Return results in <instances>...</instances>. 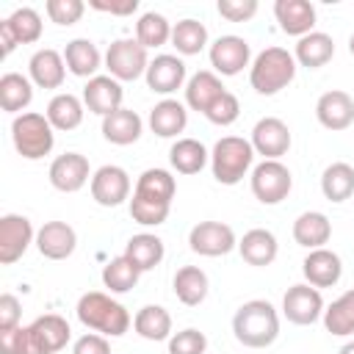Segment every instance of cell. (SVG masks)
I'll use <instances>...</instances> for the list:
<instances>
[{
    "label": "cell",
    "mask_w": 354,
    "mask_h": 354,
    "mask_svg": "<svg viewBox=\"0 0 354 354\" xmlns=\"http://www.w3.org/2000/svg\"><path fill=\"white\" fill-rule=\"evenodd\" d=\"M235 340L246 348H266L279 337V315L271 301L252 299L243 301L232 315Z\"/></svg>",
    "instance_id": "obj_1"
},
{
    "label": "cell",
    "mask_w": 354,
    "mask_h": 354,
    "mask_svg": "<svg viewBox=\"0 0 354 354\" xmlns=\"http://www.w3.org/2000/svg\"><path fill=\"white\" fill-rule=\"evenodd\" d=\"M77 321L105 337H122L130 329V313L124 310V304L113 301L108 293L102 290H88L77 299Z\"/></svg>",
    "instance_id": "obj_2"
},
{
    "label": "cell",
    "mask_w": 354,
    "mask_h": 354,
    "mask_svg": "<svg viewBox=\"0 0 354 354\" xmlns=\"http://www.w3.org/2000/svg\"><path fill=\"white\" fill-rule=\"evenodd\" d=\"M296 77V58L285 47H266L249 69V83L257 94L274 97Z\"/></svg>",
    "instance_id": "obj_3"
},
{
    "label": "cell",
    "mask_w": 354,
    "mask_h": 354,
    "mask_svg": "<svg viewBox=\"0 0 354 354\" xmlns=\"http://www.w3.org/2000/svg\"><path fill=\"white\" fill-rule=\"evenodd\" d=\"M252 160H254V147L241 136L218 138L210 152V169L221 185H238L246 177Z\"/></svg>",
    "instance_id": "obj_4"
},
{
    "label": "cell",
    "mask_w": 354,
    "mask_h": 354,
    "mask_svg": "<svg viewBox=\"0 0 354 354\" xmlns=\"http://www.w3.org/2000/svg\"><path fill=\"white\" fill-rule=\"evenodd\" d=\"M11 141H14L17 152L25 160H39V158L53 152L55 133H53V124L47 122L44 113L28 111V113L14 116V122H11Z\"/></svg>",
    "instance_id": "obj_5"
},
{
    "label": "cell",
    "mask_w": 354,
    "mask_h": 354,
    "mask_svg": "<svg viewBox=\"0 0 354 354\" xmlns=\"http://www.w3.org/2000/svg\"><path fill=\"white\" fill-rule=\"evenodd\" d=\"M293 188L290 169L282 160H263L252 169V194L263 205H279Z\"/></svg>",
    "instance_id": "obj_6"
},
{
    "label": "cell",
    "mask_w": 354,
    "mask_h": 354,
    "mask_svg": "<svg viewBox=\"0 0 354 354\" xmlns=\"http://www.w3.org/2000/svg\"><path fill=\"white\" fill-rule=\"evenodd\" d=\"M105 66L111 77H116L119 83L138 80L141 75H147V66H149L147 47L138 39H116L105 53Z\"/></svg>",
    "instance_id": "obj_7"
},
{
    "label": "cell",
    "mask_w": 354,
    "mask_h": 354,
    "mask_svg": "<svg viewBox=\"0 0 354 354\" xmlns=\"http://www.w3.org/2000/svg\"><path fill=\"white\" fill-rule=\"evenodd\" d=\"M188 246H191V252H196L202 257H221V254H230L238 246V241H235V232L230 224L199 221L188 232Z\"/></svg>",
    "instance_id": "obj_8"
},
{
    "label": "cell",
    "mask_w": 354,
    "mask_h": 354,
    "mask_svg": "<svg viewBox=\"0 0 354 354\" xmlns=\"http://www.w3.org/2000/svg\"><path fill=\"white\" fill-rule=\"evenodd\" d=\"M282 313L290 324L296 326H310L315 324L321 315H324V299H321V290L307 285V282H299V285H290L282 296Z\"/></svg>",
    "instance_id": "obj_9"
},
{
    "label": "cell",
    "mask_w": 354,
    "mask_h": 354,
    "mask_svg": "<svg viewBox=\"0 0 354 354\" xmlns=\"http://www.w3.org/2000/svg\"><path fill=\"white\" fill-rule=\"evenodd\" d=\"M30 243H36L30 218L19 216V213H6L0 218V263L3 266L17 263L28 252Z\"/></svg>",
    "instance_id": "obj_10"
},
{
    "label": "cell",
    "mask_w": 354,
    "mask_h": 354,
    "mask_svg": "<svg viewBox=\"0 0 354 354\" xmlns=\"http://www.w3.org/2000/svg\"><path fill=\"white\" fill-rule=\"evenodd\" d=\"M91 199L102 207H116L130 199V174L122 166H100L91 174Z\"/></svg>",
    "instance_id": "obj_11"
},
{
    "label": "cell",
    "mask_w": 354,
    "mask_h": 354,
    "mask_svg": "<svg viewBox=\"0 0 354 354\" xmlns=\"http://www.w3.org/2000/svg\"><path fill=\"white\" fill-rule=\"evenodd\" d=\"M91 177L88 158L80 152H64L50 163V185L61 194H75L80 191Z\"/></svg>",
    "instance_id": "obj_12"
},
{
    "label": "cell",
    "mask_w": 354,
    "mask_h": 354,
    "mask_svg": "<svg viewBox=\"0 0 354 354\" xmlns=\"http://www.w3.org/2000/svg\"><path fill=\"white\" fill-rule=\"evenodd\" d=\"M249 58H252V47L246 39L241 36H218L213 44H210V66L218 72V75H238L243 72V66H249Z\"/></svg>",
    "instance_id": "obj_13"
},
{
    "label": "cell",
    "mask_w": 354,
    "mask_h": 354,
    "mask_svg": "<svg viewBox=\"0 0 354 354\" xmlns=\"http://www.w3.org/2000/svg\"><path fill=\"white\" fill-rule=\"evenodd\" d=\"M252 147L263 160H279L290 149V130L282 119L266 116L252 127Z\"/></svg>",
    "instance_id": "obj_14"
},
{
    "label": "cell",
    "mask_w": 354,
    "mask_h": 354,
    "mask_svg": "<svg viewBox=\"0 0 354 354\" xmlns=\"http://www.w3.org/2000/svg\"><path fill=\"white\" fill-rule=\"evenodd\" d=\"M122 97H124L122 83L111 75H97L83 86V105L102 119L122 108Z\"/></svg>",
    "instance_id": "obj_15"
},
{
    "label": "cell",
    "mask_w": 354,
    "mask_h": 354,
    "mask_svg": "<svg viewBox=\"0 0 354 354\" xmlns=\"http://www.w3.org/2000/svg\"><path fill=\"white\" fill-rule=\"evenodd\" d=\"M77 246V232L66 221H44L36 232V249L47 260H66Z\"/></svg>",
    "instance_id": "obj_16"
},
{
    "label": "cell",
    "mask_w": 354,
    "mask_h": 354,
    "mask_svg": "<svg viewBox=\"0 0 354 354\" xmlns=\"http://www.w3.org/2000/svg\"><path fill=\"white\" fill-rule=\"evenodd\" d=\"M315 116L326 130H335V133L351 127V122H354V100H351V94L340 91V88L324 91L318 97V102H315Z\"/></svg>",
    "instance_id": "obj_17"
},
{
    "label": "cell",
    "mask_w": 354,
    "mask_h": 354,
    "mask_svg": "<svg viewBox=\"0 0 354 354\" xmlns=\"http://www.w3.org/2000/svg\"><path fill=\"white\" fill-rule=\"evenodd\" d=\"M301 274L307 285L313 288H332L343 277V263L332 249H310V254L301 263Z\"/></svg>",
    "instance_id": "obj_18"
},
{
    "label": "cell",
    "mask_w": 354,
    "mask_h": 354,
    "mask_svg": "<svg viewBox=\"0 0 354 354\" xmlns=\"http://www.w3.org/2000/svg\"><path fill=\"white\" fill-rule=\"evenodd\" d=\"M147 86L155 94H174L185 83V64L177 55H155L147 66Z\"/></svg>",
    "instance_id": "obj_19"
},
{
    "label": "cell",
    "mask_w": 354,
    "mask_h": 354,
    "mask_svg": "<svg viewBox=\"0 0 354 354\" xmlns=\"http://www.w3.org/2000/svg\"><path fill=\"white\" fill-rule=\"evenodd\" d=\"M274 17L279 22V30L288 36H307L315 25V6L307 0H277Z\"/></svg>",
    "instance_id": "obj_20"
},
{
    "label": "cell",
    "mask_w": 354,
    "mask_h": 354,
    "mask_svg": "<svg viewBox=\"0 0 354 354\" xmlns=\"http://www.w3.org/2000/svg\"><path fill=\"white\" fill-rule=\"evenodd\" d=\"M28 69H30V80L39 86V88H61L64 86V77H66V61L58 50L53 47H44V50H36L28 61Z\"/></svg>",
    "instance_id": "obj_21"
},
{
    "label": "cell",
    "mask_w": 354,
    "mask_h": 354,
    "mask_svg": "<svg viewBox=\"0 0 354 354\" xmlns=\"http://www.w3.org/2000/svg\"><path fill=\"white\" fill-rule=\"evenodd\" d=\"M28 326H30V335H33V340H36V346H39L41 354L61 351L69 343V335H72L66 318H61L58 313H44L33 324H28Z\"/></svg>",
    "instance_id": "obj_22"
},
{
    "label": "cell",
    "mask_w": 354,
    "mask_h": 354,
    "mask_svg": "<svg viewBox=\"0 0 354 354\" xmlns=\"http://www.w3.org/2000/svg\"><path fill=\"white\" fill-rule=\"evenodd\" d=\"M224 91H227V88L221 86V77H218L216 72H210V69H202V72L191 75L188 83H185V105H188L191 111L205 113Z\"/></svg>",
    "instance_id": "obj_23"
},
{
    "label": "cell",
    "mask_w": 354,
    "mask_h": 354,
    "mask_svg": "<svg viewBox=\"0 0 354 354\" xmlns=\"http://www.w3.org/2000/svg\"><path fill=\"white\" fill-rule=\"evenodd\" d=\"M238 252L241 257L249 263V266H271L277 260V252H279V243L274 238V232L263 230V227H254L249 232H243V238L238 241Z\"/></svg>",
    "instance_id": "obj_24"
},
{
    "label": "cell",
    "mask_w": 354,
    "mask_h": 354,
    "mask_svg": "<svg viewBox=\"0 0 354 354\" xmlns=\"http://www.w3.org/2000/svg\"><path fill=\"white\" fill-rule=\"evenodd\" d=\"M141 130H144V122L130 108H119L102 119V136H105V141H111L116 147L136 144L141 138Z\"/></svg>",
    "instance_id": "obj_25"
},
{
    "label": "cell",
    "mask_w": 354,
    "mask_h": 354,
    "mask_svg": "<svg viewBox=\"0 0 354 354\" xmlns=\"http://www.w3.org/2000/svg\"><path fill=\"white\" fill-rule=\"evenodd\" d=\"M185 124H188V111H185V105L183 102H177V100H160L152 111H149V130L155 133V136H160V138H174V136H180L183 130H185Z\"/></svg>",
    "instance_id": "obj_26"
},
{
    "label": "cell",
    "mask_w": 354,
    "mask_h": 354,
    "mask_svg": "<svg viewBox=\"0 0 354 354\" xmlns=\"http://www.w3.org/2000/svg\"><path fill=\"white\" fill-rule=\"evenodd\" d=\"M329 238H332V221L318 210H307L293 221V241L304 249H324Z\"/></svg>",
    "instance_id": "obj_27"
},
{
    "label": "cell",
    "mask_w": 354,
    "mask_h": 354,
    "mask_svg": "<svg viewBox=\"0 0 354 354\" xmlns=\"http://www.w3.org/2000/svg\"><path fill=\"white\" fill-rule=\"evenodd\" d=\"M335 55V41L332 36L321 33V30H313L307 36H301L296 41V50H293V58L299 66H307V69H321L324 64H329Z\"/></svg>",
    "instance_id": "obj_28"
},
{
    "label": "cell",
    "mask_w": 354,
    "mask_h": 354,
    "mask_svg": "<svg viewBox=\"0 0 354 354\" xmlns=\"http://www.w3.org/2000/svg\"><path fill=\"white\" fill-rule=\"evenodd\" d=\"M64 61H66V69L75 77H88L91 80V77H97L102 55H100V50L91 39H72L64 47Z\"/></svg>",
    "instance_id": "obj_29"
},
{
    "label": "cell",
    "mask_w": 354,
    "mask_h": 354,
    "mask_svg": "<svg viewBox=\"0 0 354 354\" xmlns=\"http://www.w3.org/2000/svg\"><path fill=\"white\" fill-rule=\"evenodd\" d=\"M163 254H166V246H163V241H160L158 235H152V232H138V235H133V238L127 241V246H124V257H127L141 274H144V271H152L155 266H160Z\"/></svg>",
    "instance_id": "obj_30"
},
{
    "label": "cell",
    "mask_w": 354,
    "mask_h": 354,
    "mask_svg": "<svg viewBox=\"0 0 354 354\" xmlns=\"http://www.w3.org/2000/svg\"><path fill=\"white\" fill-rule=\"evenodd\" d=\"M171 288H174V296L185 307H199L207 296L210 282H207V274L199 266H183V268H177Z\"/></svg>",
    "instance_id": "obj_31"
},
{
    "label": "cell",
    "mask_w": 354,
    "mask_h": 354,
    "mask_svg": "<svg viewBox=\"0 0 354 354\" xmlns=\"http://www.w3.org/2000/svg\"><path fill=\"white\" fill-rule=\"evenodd\" d=\"M207 160H210V152L196 138H177L169 149V163L180 174H199Z\"/></svg>",
    "instance_id": "obj_32"
},
{
    "label": "cell",
    "mask_w": 354,
    "mask_h": 354,
    "mask_svg": "<svg viewBox=\"0 0 354 354\" xmlns=\"http://www.w3.org/2000/svg\"><path fill=\"white\" fill-rule=\"evenodd\" d=\"M33 100V83L19 72H6L0 77V108L6 113H25V108Z\"/></svg>",
    "instance_id": "obj_33"
},
{
    "label": "cell",
    "mask_w": 354,
    "mask_h": 354,
    "mask_svg": "<svg viewBox=\"0 0 354 354\" xmlns=\"http://www.w3.org/2000/svg\"><path fill=\"white\" fill-rule=\"evenodd\" d=\"M133 194L136 196H144V199H152V202L171 205V199L177 194V183H174L171 171H166V169H147L136 180Z\"/></svg>",
    "instance_id": "obj_34"
},
{
    "label": "cell",
    "mask_w": 354,
    "mask_h": 354,
    "mask_svg": "<svg viewBox=\"0 0 354 354\" xmlns=\"http://www.w3.org/2000/svg\"><path fill=\"white\" fill-rule=\"evenodd\" d=\"M133 329H136L144 340H152V343L169 340V337H171V315H169V310L160 307V304H147V307H141V310L136 313Z\"/></svg>",
    "instance_id": "obj_35"
},
{
    "label": "cell",
    "mask_w": 354,
    "mask_h": 354,
    "mask_svg": "<svg viewBox=\"0 0 354 354\" xmlns=\"http://www.w3.org/2000/svg\"><path fill=\"white\" fill-rule=\"evenodd\" d=\"M44 116H47V122L53 124V130H75V127H80V122H83V102H80L75 94H69V91L55 94V97L47 102Z\"/></svg>",
    "instance_id": "obj_36"
},
{
    "label": "cell",
    "mask_w": 354,
    "mask_h": 354,
    "mask_svg": "<svg viewBox=\"0 0 354 354\" xmlns=\"http://www.w3.org/2000/svg\"><path fill=\"white\" fill-rule=\"evenodd\" d=\"M321 191L329 202H346L354 194V166L351 163H329L321 174Z\"/></svg>",
    "instance_id": "obj_37"
},
{
    "label": "cell",
    "mask_w": 354,
    "mask_h": 354,
    "mask_svg": "<svg viewBox=\"0 0 354 354\" xmlns=\"http://www.w3.org/2000/svg\"><path fill=\"white\" fill-rule=\"evenodd\" d=\"M324 326L329 335L346 337L354 335V288L337 296L326 310H324Z\"/></svg>",
    "instance_id": "obj_38"
},
{
    "label": "cell",
    "mask_w": 354,
    "mask_h": 354,
    "mask_svg": "<svg viewBox=\"0 0 354 354\" xmlns=\"http://www.w3.org/2000/svg\"><path fill=\"white\" fill-rule=\"evenodd\" d=\"M171 44L180 55H199L207 44V28L199 19H180L171 28Z\"/></svg>",
    "instance_id": "obj_39"
},
{
    "label": "cell",
    "mask_w": 354,
    "mask_h": 354,
    "mask_svg": "<svg viewBox=\"0 0 354 354\" xmlns=\"http://www.w3.org/2000/svg\"><path fill=\"white\" fill-rule=\"evenodd\" d=\"M138 277H141V271L124 254L108 260L105 268H102V285L111 293H127V290H133L138 285Z\"/></svg>",
    "instance_id": "obj_40"
},
{
    "label": "cell",
    "mask_w": 354,
    "mask_h": 354,
    "mask_svg": "<svg viewBox=\"0 0 354 354\" xmlns=\"http://www.w3.org/2000/svg\"><path fill=\"white\" fill-rule=\"evenodd\" d=\"M171 22L163 17V14H158V11H147V14H141L138 17V22H136V39L149 50V47H160V44H166V41H171Z\"/></svg>",
    "instance_id": "obj_41"
},
{
    "label": "cell",
    "mask_w": 354,
    "mask_h": 354,
    "mask_svg": "<svg viewBox=\"0 0 354 354\" xmlns=\"http://www.w3.org/2000/svg\"><path fill=\"white\" fill-rule=\"evenodd\" d=\"M6 25L11 28V33L17 36L19 44H33L41 39V17L30 6H22L11 17H6Z\"/></svg>",
    "instance_id": "obj_42"
},
{
    "label": "cell",
    "mask_w": 354,
    "mask_h": 354,
    "mask_svg": "<svg viewBox=\"0 0 354 354\" xmlns=\"http://www.w3.org/2000/svg\"><path fill=\"white\" fill-rule=\"evenodd\" d=\"M169 210L171 205H163V202H152V199H144V196H136L130 199V216L133 221L144 224V227H158L169 218Z\"/></svg>",
    "instance_id": "obj_43"
},
{
    "label": "cell",
    "mask_w": 354,
    "mask_h": 354,
    "mask_svg": "<svg viewBox=\"0 0 354 354\" xmlns=\"http://www.w3.org/2000/svg\"><path fill=\"white\" fill-rule=\"evenodd\" d=\"M0 354H41L33 335H30V326H17V329H8V332H0Z\"/></svg>",
    "instance_id": "obj_44"
},
{
    "label": "cell",
    "mask_w": 354,
    "mask_h": 354,
    "mask_svg": "<svg viewBox=\"0 0 354 354\" xmlns=\"http://www.w3.org/2000/svg\"><path fill=\"white\" fill-rule=\"evenodd\" d=\"M205 351H207V337L194 326L174 332L169 337V354H205Z\"/></svg>",
    "instance_id": "obj_45"
},
{
    "label": "cell",
    "mask_w": 354,
    "mask_h": 354,
    "mask_svg": "<svg viewBox=\"0 0 354 354\" xmlns=\"http://www.w3.org/2000/svg\"><path fill=\"white\" fill-rule=\"evenodd\" d=\"M238 113H241V102H238V97H235L232 91H224V94L205 111L207 122H213V124H218V127L232 124V122L238 119Z\"/></svg>",
    "instance_id": "obj_46"
},
{
    "label": "cell",
    "mask_w": 354,
    "mask_h": 354,
    "mask_svg": "<svg viewBox=\"0 0 354 354\" xmlns=\"http://www.w3.org/2000/svg\"><path fill=\"white\" fill-rule=\"evenodd\" d=\"M47 17L55 22V25H75L80 22L83 11H86V3L83 0H47Z\"/></svg>",
    "instance_id": "obj_47"
},
{
    "label": "cell",
    "mask_w": 354,
    "mask_h": 354,
    "mask_svg": "<svg viewBox=\"0 0 354 354\" xmlns=\"http://www.w3.org/2000/svg\"><path fill=\"white\" fill-rule=\"evenodd\" d=\"M216 11L230 22H246L257 14V0H218Z\"/></svg>",
    "instance_id": "obj_48"
},
{
    "label": "cell",
    "mask_w": 354,
    "mask_h": 354,
    "mask_svg": "<svg viewBox=\"0 0 354 354\" xmlns=\"http://www.w3.org/2000/svg\"><path fill=\"white\" fill-rule=\"evenodd\" d=\"M19 315H22V304L14 293H3L0 296V332L17 329L19 326Z\"/></svg>",
    "instance_id": "obj_49"
},
{
    "label": "cell",
    "mask_w": 354,
    "mask_h": 354,
    "mask_svg": "<svg viewBox=\"0 0 354 354\" xmlns=\"http://www.w3.org/2000/svg\"><path fill=\"white\" fill-rule=\"evenodd\" d=\"M72 354H111V346H108V337L105 335L86 332V335H80L75 340Z\"/></svg>",
    "instance_id": "obj_50"
},
{
    "label": "cell",
    "mask_w": 354,
    "mask_h": 354,
    "mask_svg": "<svg viewBox=\"0 0 354 354\" xmlns=\"http://www.w3.org/2000/svg\"><path fill=\"white\" fill-rule=\"evenodd\" d=\"M88 6L94 11H102V14H113V17H130L136 8H138V0H119V3H105V0H88Z\"/></svg>",
    "instance_id": "obj_51"
},
{
    "label": "cell",
    "mask_w": 354,
    "mask_h": 354,
    "mask_svg": "<svg viewBox=\"0 0 354 354\" xmlns=\"http://www.w3.org/2000/svg\"><path fill=\"white\" fill-rule=\"evenodd\" d=\"M0 44H3V47H0V55H3V58H6V55H11V50L19 44V41H17V36L11 33V28L6 25V19L0 22Z\"/></svg>",
    "instance_id": "obj_52"
},
{
    "label": "cell",
    "mask_w": 354,
    "mask_h": 354,
    "mask_svg": "<svg viewBox=\"0 0 354 354\" xmlns=\"http://www.w3.org/2000/svg\"><path fill=\"white\" fill-rule=\"evenodd\" d=\"M337 354H354V340H348L346 346H340V351Z\"/></svg>",
    "instance_id": "obj_53"
},
{
    "label": "cell",
    "mask_w": 354,
    "mask_h": 354,
    "mask_svg": "<svg viewBox=\"0 0 354 354\" xmlns=\"http://www.w3.org/2000/svg\"><path fill=\"white\" fill-rule=\"evenodd\" d=\"M348 53L354 55V33H351V39H348Z\"/></svg>",
    "instance_id": "obj_54"
}]
</instances>
